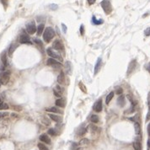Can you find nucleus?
Here are the masks:
<instances>
[{
    "label": "nucleus",
    "instance_id": "obj_1",
    "mask_svg": "<svg viewBox=\"0 0 150 150\" xmlns=\"http://www.w3.org/2000/svg\"><path fill=\"white\" fill-rule=\"evenodd\" d=\"M54 36H55V31L52 27H47L45 29V31L43 33V40L46 42H50Z\"/></svg>",
    "mask_w": 150,
    "mask_h": 150
},
{
    "label": "nucleus",
    "instance_id": "obj_2",
    "mask_svg": "<svg viewBox=\"0 0 150 150\" xmlns=\"http://www.w3.org/2000/svg\"><path fill=\"white\" fill-rule=\"evenodd\" d=\"M100 5L106 14H109L112 12V5L110 4V0H103L100 3Z\"/></svg>",
    "mask_w": 150,
    "mask_h": 150
},
{
    "label": "nucleus",
    "instance_id": "obj_3",
    "mask_svg": "<svg viewBox=\"0 0 150 150\" xmlns=\"http://www.w3.org/2000/svg\"><path fill=\"white\" fill-rule=\"evenodd\" d=\"M10 79V72H4L0 75V84L3 85H6L9 83Z\"/></svg>",
    "mask_w": 150,
    "mask_h": 150
},
{
    "label": "nucleus",
    "instance_id": "obj_4",
    "mask_svg": "<svg viewBox=\"0 0 150 150\" xmlns=\"http://www.w3.org/2000/svg\"><path fill=\"white\" fill-rule=\"evenodd\" d=\"M26 31L28 34L30 35H33V34H35V32L36 31V26H35V21H31L29 23L26 24Z\"/></svg>",
    "mask_w": 150,
    "mask_h": 150
},
{
    "label": "nucleus",
    "instance_id": "obj_5",
    "mask_svg": "<svg viewBox=\"0 0 150 150\" xmlns=\"http://www.w3.org/2000/svg\"><path fill=\"white\" fill-rule=\"evenodd\" d=\"M19 42L21 44H31V39H30L29 35H27L25 32H23L19 36Z\"/></svg>",
    "mask_w": 150,
    "mask_h": 150
},
{
    "label": "nucleus",
    "instance_id": "obj_6",
    "mask_svg": "<svg viewBox=\"0 0 150 150\" xmlns=\"http://www.w3.org/2000/svg\"><path fill=\"white\" fill-rule=\"evenodd\" d=\"M46 64L48 66L54 67V68H60L61 67V64L58 62V61H57L56 59L54 58H49L47 61H46Z\"/></svg>",
    "mask_w": 150,
    "mask_h": 150
},
{
    "label": "nucleus",
    "instance_id": "obj_7",
    "mask_svg": "<svg viewBox=\"0 0 150 150\" xmlns=\"http://www.w3.org/2000/svg\"><path fill=\"white\" fill-rule=\"evenodd\" d=\"M46 52H47V54H48V56L52 57L54 58V59H58L59 61H62V57H60V55H58L57 53H56L52 48H47Z\"/></svg>",
    "mask_w": 150,
    "mask_h": 150
},
{
    "label": "nucleus",
    "instance_id": "obj_8",
    "mask_svg": "<svg viewBox=\"0 0 150 150\" xmlns=\"http://www.w3.org/2000/svg\"><path fill=\"white\" fill-rule=\"evenodd\" d=\"M52 47L57 51H61V50H63L64 49L63 45H62V43L59 40H54L53 43H52Z\"/></svg>",
    "mask_w": 150,
    "mask_h": 150
},
{
    "label": "nucleus",
    "instance_id": "obj_9",
    "mask_svg": "<svg viewBox=\"0 0 150 150\" xmlns=\"http://www.w3.org/2000/svg\"><path fill=\"white\" fill-rule=\"evenodd\" d=\"M102 108H103V106H102V99H99L96 101V103L94 104V110L96 112H100L102 110Z\"/></svg>",
    "mask_w": 150,
    "mask_h": 150
},
{
    "label": "nucleus",
    "instance_id": "obj_10",
    "mask_svg": "<svg viewBox=\"0 0 150 150\" xmlns=\"http://www.w3.org/2000/svg\"><path fill=\"white\" fill-rule=\"evenodd\" d=\"M136 65H137V61H136V60H132V61L130 62V64H129L128 66V70H127V75L131 74V73L134 71V69L136 68Z\"/></svg>",
    "mask_w": 150,
    "mask_h": 150
},
{
    "label": "nucleus",
    "instance_id": "obj_11",
    "mask_svg": "<svg viewBox=\"0 0 150 150\" xmlns=\"http://www.w3.org/2000/svg\"><path fill=\"white\" fill-rule=\"evenodd\" d=\"M39 138H40V140L41 141V142H45V143H46V144H51V142H52L51 138L48 137V135L47 134H41Z\"/></svg>",
    "mask_w": 150,
    "mask_h": 150
},
{
    "label": "nucleus",
    "instance_id": "obj_12",
    "mask_svg": "<svg viewBox=\"0 0 150 150\" xmlns=\"http://www.w3.org/2000/svg\"><path fill=\"white\" fill-rule=\"evenodd\" d=\"M101 64H102V59L100 57H99L98 59H97V62L96 63H95V66H94V75L97 74V73H99V71H100V67H101Z\"/></svg>",
    "mask_w": 150,
    "mask_h": 150
},
{
    "label": "nucleus",
    "instance_id": "obj_13",
    "mask_svg": "<svg viewBox=\"0 0 150 150\" xmlns=\"http://www.w3.org/2000/svg\"><path fill=\"white\" fill-rule=\"evenodd\" d=\"M125 103H126L125 97H124L123 95H120L117 99V105L120 107H123V106H125Z\"/></svg>",
    "mask_w": 150,
    "mask_h": 150
},
{
    "label": "nucleus",
    "instance_id": "obj_14",
    "mask_svg": "<svg viewBox=\"0 0 150 150\" xmlns=\"http://www.w3.org/2000/svg\"><path fill=\"white\" fill-rule=\"evenodd\" d=\"M57 82L59 84H63L65 83V75H64L63 72H61L59 73V75H58L57 77Z\"/></svg>",
    "mask_w": 150,
    "mask_h": 150
},
{
    "label": "nucleus",
    "instance_id": "obj_15",
    "mask_svg": "<svg viewBox=\"0 0 150 150\" xmlns=\"http://www.w3.org/2000/svg\"><path fill=\"white\" fill-rule=\"evenodd\" d=\"M48 116L52 120V121H56V122H61V121H62V118H61V116H58V115H57L50 114Z\"/></svg>",
    "mask_w": 150,
    "mask_h": 150
},
{
    "label": "nucleus",
    "instance_id": "obj_16",
    "mask_svg": "<svg viewBox=\"0 0 150 150\" xmlns=\"http://www.w3.org/2000/svg\"><path fill=\"white\" fill-rule=\"evenodd\" d=\"M1 62H2L3 65H4V67H5L6 66H7V56H6V52H4L2 54H1Z\"/></svg>",
    "mask_w": 150,
    "mask_h": 150
},
{
    "label": "nucleus",
    "instance_id": "obj_17",
    "mask_svg": "<svg viewBox=\"0 0 150 150\" xmlns=\"http://www.w3.org/2000/svg\"><path fill=\"white\" fill-rule=\"evenodd\" d=\"M56 106H59V107H65L66 104H65V100L64 99H58V100H56Z\"/></svg>",
    "mask_w": 150,
    "mask_h": 150
},
{
    "label": "nucleus",
    "instance_id": "obj_18",
    "mask_svg": "<svg viewBox=\"0 0 150 150\" xmlns=\"http://www.w3.org/2000/svg\"><path fill=\"white\" fill-rule=\"evenodd\" d=\"M44 28H45L44 24H40V25H38V27H37V29H36L37 35H41V34H42V32L44 31Z\"/></svg>",
    "mask_w": 150,
    "mask_h": 150
},
{
    "label": "nucleus",
    "instance_id": "obj_19",
    "mask_svg": "<svg viewBox=\"0 0 150 150\" xmlns=\"http://www.w3.org/2000/svg\"><path fill=\"white\" fill-rule=\"evenodd\" d=\"M92 22L94 25H101L103 23V19H97L95 16H93L92 18Z\"/></svg>",
    "mask_w": 150,
    "mask_h": 150
},
{
    "label": "nucleus",
    "instance_id": "obj_20",
    "mask_svg": "<svg viewBox=\"0 0 150 150\" xmlns=\"http://www.w3.org/2000/svg\"><path fill=\"white\" fill-rule=\"evenodd\" d=\"M46 111H50V112H53V113H62V111L59 110V109H57V107H52V108H50V109H46Z\"/></svg>",
    "mask_w": 150,
    "mask_h": 150
},
{
    "label": "nucleus",
    "instance_id": "obj_21",
    "mask_svg": "<svg viewBox=\"0 0 150 150\" xmlns=\"http://www.w3.org/2000/svg\"><path fill=\"white\" fill-rule=\"evenodd\" d=\"M16 47H17V45H14V44L10 45L9 48V55L10 57L12 56V54H13V52H14V50H15Z\"/></svg>",
    "mask_w": 150,
    "mask_h": 150
},
{
    "label": "nucleus",
    "instance_id": "obj_22",
    "mask_svg": "<svg viewBox=\"0 0 150 150\" xmlns=\"http://www.w3.org/2000/svg\"><path fill=\"white\" fill-rule=\"evenodd\" d=\"M133 148L135 150H142V146H141V143L138 141H136V142H133Z\"/></svg>",
    "mask_w": 150,
    "mask_h": 150
},
{
    "label": "nucleus",
    "instance_id": "obj_23",
    "mask_svg": "<svg viewBox=\"0 0 150 150\" xmlns=\"http://www.w3.org/2000/svg\"><path fill=\"white\" fill-rule=\"evenodd\" d=\"M114 97V92H110V94H108L107 96H106V103L107 105H109V103L110 102V100L113 99Z\"/></svg>",
    "mask_w": 150,
    "mask_h": 150
},
{
    "label": "nucleus",
    "instance_id": "obj_24",
    "mask_svg": "<svg viewBox=\"0 0 150 150\" xmlns=\"http://www.w3.org/2000/svg\"><path fill=\"white\" fill-rule=\"evenodd\" d=\"M134 127H135V132H136V134H140L141 127H140V125H139L138 122H135Z\"/></svg>",
    "mask_w": 150,
    "mask_h": 150
},
{
    "label": "nucleus",
    "instance_id": "obj_25",
    "mask_svg": "<svg viewBox=\"0 0 150 150\" xmlns=\"http://www.w3.org/2000/svg\"><path fill=\"white\" fill-rule=\"evenodd\" d=\"M90 121H92L93 123H98L100 119H99V116L97 115H92L90 117Z\"/></svg>",
    "mask_w": 150,
    "mask_h": 150
},
{
    "label": "nucleus",
    "instance_id": "obj_26",
    "mask_svg": "<svg viewBox=\"0 0 150 150\" xmlns=\"http://www.w3.org/2000/svg\"><path fill=\"white\" fill-rule=\"evenodd\" d=\"M9 106L7 103H4V102H1L0 103V110H8Z\"/></svg>",
    "mask_w": 150,
    "mask_h": 150
},
{
    "label": "nucleus",
    "instance_id": "obj_27",
    "mask_svg": "<svg viewBox=\"0 0 150 150\" xmlns=\"http://www.w3.org/2000/svg\"><path fill=\"white\" fill-rule=\"evenodd\" d=\"M79 88H80L81 90L83 91L84 93H87V88H86V86L84 85V84L83 83V82H79Z\"/></svg>",
    "mask_w": 150,
    "mask_h": 150
},
{
    "label": "nucleus",
    "instance_id": "obj_28",
    "mask_svg": "<svg viewBox=\"0 0 150 150\" xmlns=\"http://www.w3.org/2000/svg\"><path fill=\"white\" fill-rule=\"evenodd\" d=\"M88 142H89L88 139H87V138H82L80 141H79V145H86V144H88Z\"/></svg>",
    "mask_w": 150,
    "mask_h": 150
},
{
    "label": "nucleus",
    "instance_id": "obj_29",
    "mask_svg": "<svg viewBox=\"0 0 150 150\" xmlns=\"http://www.w3.org/2000/svg\"><path fill=\"white\" fill-rule=\"evenodd\" d=\"M48 135H50V136H56L57 135V132H56V130L53 128H51L48 130Z\"/></svg>",
    "mask_w": 150,
    "mask_h": 150
},
{
    "label": "nucleus",
    "instance_id": "obj_30",
    "mask_svg": "<svg viewBox=\"0 0 150 150\" xmlns=\"http://www.w3.org/2000/svg\"><path fill=\"white\" fill-rule=\"evenodd\" d=\"M38 148L40 150H49L46 148V146H45L43 143H38Z\"/></svg>",
    "mask_w": 150,
    "mask_h": 150
},
{
    "label": "nucleus",
    "instance_id": "obj_31",
    "mask_svg": "<svg viewBox=\"0 0 150 150\" xmlns=\"http://www.w3.org/2000/svg\"><path fill=\"white\" fill-rule=\"evenodd\" d=\"M85 132H86V130H85L84 128H82L79 130V132H78V135H79V136H84V135L85 134Z\"/></svg>",
    "mask_w": 150,
    "mask_h": 150
},
{
    "label": "nucleus",
    "instance_id": "obj_32",
    "mask_svg": "<svg viewBox=\"0 0 150 150\" xmlns=\"http://www.w3.org/2000/svg\"><path fill=\"white\" fill-rule=\"evenodd\" d=\"M122 93H123V89L121 88H117L115 89V94H121Z\"/></svg>",
    "mask_w": 150,
    "mask_h": 150
},
{
    "label": "nucleus",
    "instance_id": "obj_33",
    "mask_svg": "<svg viewBox=\"0 0 150 150\" xmlns=\"http://www.w3.org/2000/svg\"><path fill=\"white\" fill-rule=\"evenodd\" d=\"M144 35H146V36H149L150 35V27H148V28H147V29L145 30Z\"/></svg>",
    "mask_w": 150,
    "mask_h": 150
},
{
    "label": "nucleus",
    "instance_id": "obj_34",
    "mask_svg": "<svg viewBox=\"0 0 150 150\" xmlns=\"http://www.w3.org/2000/svg\"><path fill=\"white\" fill-rule=\"evenodd\" d=\"M43 121H44L45 124H46V126H49V125H50V123H51L50 121H49V120L47 119L46 117H44V118H43Z\"/></svg>",
    "mask_w": 150,
    "mask_h": 150
},
{
    "label": "nucleus",
    "instance_id": "obj_35",
    "mask_svg": "<svg viewBox=\"0 0 150 150\" xmlns=\"http://www.w3.org/2000/svg\"><path fill=\"white\" fill-rule=\"evenodd\" d=\"M50 8H51V9H52V10H56V9H57L58 6L57 5V4H51Z\"/></svg>",
    "mask_w": 150,
    "mask_h": 150
},
{
    "label": "nucleus",
    "instance_id": "obj_36",
    "mask_svg": "<svg viewBox=\"0 0 150 150\" xmlns=\"http://www.w3.org/2000/svg\"><path fill=\"white\" fill-rule=\"evenodd\" d=\"M80 33L82 35H84V25H81L80 26Z\"/></svg>",
    "mask_w": 150,
    "mask_h": 150
},
{
    "label": "nucleus",
    "instance_id": "obj_37",
    "mask_svg": "<svg viewBox=\"0 0 150 150\" xmlns=\"http://www.w3.org/2000/svg\"><path fill=\"white\" fill-rule=\"evenodd\" d=\"M13 109H14L15 110H17V111H20V110H22V107H20V106H13Z\"/></svg>",
    "mask_w": 150,
    "mask_h": 150
},
{
    "label": "nucleus",
    "instance_id": "obj_38",
    "mask_svg": "<svg viewBox=\"0 0 150 150\" xmlns=\"http://www.w3.org/2000/svg\"><path fill=\"white\" fill-rule=\"evenodd\" d=\"M9 113L8 112H0V118L1 117H4L6 115H8Z\"/></svg>",
    "mask_w": 150,
    "mask_h": 150
},
{
    "label": "nucleus",
    "instance_id": "obj_39",
    "mask_svg": "<svg viewBox=\"0 0 150 150\" xmlns=\"http://www.w3.org/2000/svg\"><path fill=\"white\" fill-rule=\"evenodd\" d=\"M53 93H54V95H55V96H57V97H60V96H61V94H59V93H58L57 91L56 90V89H54Z\"/></svg>",
    "mask_w": 150,
    "mask_h": 150
},
{
    "label": "nucleus",
    "instance_id": "obj_40",
    "mask_svg": "<svg viewBox=\"0 0 150 150\" xmlns=\"http://www.w3.org/2000/svg\"><path fill=\"white\" fill-rule=\"evenodd\" d=\"M62 31H63L64 33L67 32V26H66L64 24H62Z\"/></svg>",
    "mask_w": 150,
    "mask_h": 150
},
{
    "label": "nucleus",
    "instance_id": "obj_41",
    "mask_svg": "<svg viewBox=\"0 0 150 150\" xmlns=\"http://www.w3.org/2000/svg\"><path fill=\"white\" fill-rule=\"evenodd\" d=\"M56 88H57L56 90L57 91V92L59 93V94H60V93H61V92H62V88H60V87L58 86V85H57V86L56 87ZM54 89H55V88H54Z\"/></svg>",
    "mask_w": 150,
    "mask_h": 150
},
{
    "label": "nucleus",
    "instance_id": "obj_42",
    "mask_svg": "<svg viewBox=\"0 0 150 150\" xmlns=\"http://www.w3.org/2000/svg\"><path fill=\"white\" fill-rule=\"evenodd\" d=\"M87 1H88V4H90V5H91V4H94L96 0H87Z\"/></svg>",
    "mask_w": 150,
    "mask_h": 150
},
{
    "label": "nucleus",
    "instance_id": "obj_43",
    "mask_svg": "<svg viewBox=\"0 0 150 150\" xmlns=\"http://www.w3.org/2000/svg\"><path fill=\"white\" fill-rule=\"evenodd\" d=\"M148 136L150 137V122H149V124L148 125Z\"/></svg>",
    "mask_w": 150,
    "mask_h": 150
},
{
    "label": "nucleus",
    "instance_id": "obj_44",
    "mask_svg": "<svg viewBox=\"0 0 150 150\" xmlns=\"http://www.w3.org/2000/svg\"><path fill=\"white\" fill-rule=\"evenodd\" d=\"M91 128H92V131H96V129H97V127H95V126H91Z\"/></svg>",
    "mask_w": 150,
    "mask_h": 150
},
{
    "label": "nucleus",
    "instance_id": "obj_45",
    "mask_svg": "<svg viewBox=\"0 0 150 150\" xmlns=\"http://www.w3.org/2000/svg\"><path fill=\"white\" fill-rule=\"evenodd\" d=\"M147 69H148V71L150 73V62H149V64H148V67H147Z\"/></svg>",
    "mask_w": 150,
    "mask_h": 150
},
{
    "label": "nucleus",
    "instance_id": "obj_46",
    "mask_svg": "<svg viewBox=\"0 0 150 150\" xmlns=\"http://www.w3.org/2000/svg\"><path fill=\"white\" fill-rule=\"evenodd\" d=\"M148 148H150V139H148Z\"/></svg>",
    "mask_w": 150,
    "mask_h": 150
},
{
    "label": "nucleus",
    "instance_id": "obj_47",
    "mask_svg": "<svg viewBox=\"0 0 150 150\" xmlns=\"http://www.w3.org/2000/svg\"><path fill=\"white\" fill-rule=\"evenodd\" d=\"M77 150H83V149H82V148H78Z\"/></svg>",
    "mask_w": 150,
    "mask_h": 150
},
{
    "label": "nucleus",
    "instance_id": "obj_48",
    "mask_svg": "<svg viewBox=\"0 0 150 150\" xmlns=\"http://www.w3.org/2000/svg\"><path fill=\"white\" fill-rule=\"evenodd\" d=\"M0 103H1V97H0Z\"/></svg>",
    "mask_w": 150,
    "mask_h": 150
},
{
    "label": "nucleus",
    "instance_id": "obj_49",
    "mask_svg": "<svg viewBox=\"0 0 150 150\" xmlns=\"http://www.w3.org/2000/svg\"></svg>",
    "mask_w": 150,
    "mask_h": 150
}]
</instances>
